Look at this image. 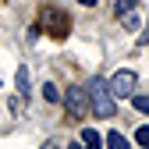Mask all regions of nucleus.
<instances>
[{
	"label": "nucleus",
	"instance_id": "1",
	"mask_svg": "<svg viewBox=\"0 0 149 149\" xmlns=\"http://www.w3.org/2000/svg\"><path fill=\"white\" fill-rule=\"evenodd\" d=\"M89 110H96L100 117H114V92L103 85V78H92L89 82Z\"/></svg>",
	"mask_w": 149,
	"mask_h": 149
},
{
	"label": "nucleus",
	"instance_id": "2",
	"mask_svg": "<svg viewBox=\"0 0 149 149\" xmlns=\"http://www.w3.org/2000/svg\"><path fill=\"white\" fill-rule=\"evenodd\" d=\"M39 25L53 36V39H64V36L71 32V22H68V14L61 7H43L39 11Z\"/></svg>",
	"mask_w": 149,
	"mask_h": 149
},
{
	"label": "nucleus",
	"instance_id": "3",
	"mask_svg": "<svg viewBox=\"0 0 149 149\" xmlns=\"http://www.w3.org/2000/svg\"><path fill=\"white\" fill-rule=\"evenodd\" d=\"M64 107H68V114H74V117H85V114H89V89L71 85V89L64 92Z\"/></svg>",
	"mask_w": 149,
	"mask_h": 149
},
{
	"label": "nucleus",
	"instance_id": "4",
	"mask_svg": "<svg viewBox=\"0 0 149 149\" xmlns=\"http://www.w3.org/2000/svg\"><path fill=\"white\" fill-rule=\"evenodd\" d=\"M135 85H139V74H135L132 68H121V71L114 74V82H110V92H114V96H132Z\"/></svg>",
	"mask_w": 149,
	"mask_h": 149
},
{
	"label": "nucleus",
	"instance_id": "5",
	"mask_svg": "<svg viewBox=\"0 0 149 149\" xmlns=\"http://www.w3.org/2000/svg\"><path fill=\"white\" fill-rule=\"evenodd\" d=\"M121 25H124V29H128V32H135V29H139V25H142V18H139V14H135V7H132V11H124V14H121Z\"/></svg>",
	"mask_w": 149,
	"mask_h": 149
},
{
	"label": "nucleus",
	"instance_id": "6",
	"mask_svg": "<svg viewBox=\"0 0 149 149\" xmlns=\"http://www.w3.org/2000/svg\"><path fill=\"white\" fill-rule=\"evenodd\" d=\"M82 146H85V149H100V146H103V142H100V132L85 128V132H82Z\"/></svg>",
	"mask_w": 149,
	"mask_h": 149
},
{
	"label": "nucleus",
	"instance_id": "7",
	"mask_svg": "<svg viewBox=\"0 0 149 149\" xmlns=\"http://www.w3.org/2000/svg\"><path fill=\"white\" fill-rule=\"evenodd\" d=\"M107 149H128V139H124L121 132H110V135H107Z\"/></svg>",
	"mask_w": 149,
	"mask_h": 149
},
{
	"label": "nucleus",
	"instance_id": "8",
	"mask_svg": "<svg viewBox=\"0 0 149 149\" xmlns=\"http://www.w3.org/2000/svg\"><path fill=\"white\" fill-rule=\"evenodd\" d=\"M14 82H18V92H29V68H18V74H14Z\"/></svg>",
	"mask_w": 149,
	"mask_h": 149
},
{
	"label": "nucleus",
	"instance_id": "9",
	"mask_svg": "<svg viewBox=\"0 0 149 149\" xmlns=\"http://www.w3.org/2000/svg\"><path fill=\"white\" fill-rule=\"evenodd\" d=\"M135 142H139L142 149L149 146V124H142V128H135Z\"/></svg>",
	"mask_w": 149,
	"mask_h": 149
},
{
	"label": "nucleus",
	"instance_id": "10",
	"mask_svg": "<svg viewBox=\"0 0 149 149\" xmlns=\"http://www.w3.org/2000/svg\"><path fill=\"white\" fill-rule=\"evenodd\" d=\"M132 103H135V110H142V114H149V96H135Z\"/></svg>",
	"mask_w": 149,
	"mask_h": 149
},
{
	"label": "nucleus",
	"instance_id": "11",
	"mask_svg": "<svg viewBox=\"0 0 149 149\" xmlns=\"http://www.w3.org/2000/svg\"><path fill=\"white\" fill-rule=\"evenodd\" d=\"M135 7V0H117V14H124V11H132Z\"/></svg>",
	"mask_w": 149,
	"mask_h": 149
},
{
	"label": "nucleus",
	"instance_id": "12",
	"mask_svg": "<svg viewBox=\"0 0 149 149\" xmlns=\"http://www.w3.org/2000/svg\"><path fill=\"white\" fill-rule=\"evenodd\" d=\"M43 96H46V100H57V96H61V92H57V89H53V85H43Z\"/></svg>",
	"mask_w": 149,
	"mask_h": 149
},
{
	"label": "nucleus",
	"instance_id": "13",
	"mask_svg": "<svg viewBox=\"0 0 149 149\" xmlns=\"http://www.w3.org/2000/svg\"><path fill=\"white\" fill-rule=\"evenodd\" d=\"M68 149H85V146H82V142H71V146H68Z\"/></svg>",
	"mask_w": 149,
	"mask_h": 149
},
{
	"label": "nucleus",
	"instance_id": "14",
	"mask_svg": "<svg viewBox=\"0 0 149 149\" xmlns=\"http://www.w3.org/2000/svg\"><path fill=\"white\" fill-rule=\"evenodd\" d=\"M78 4H85V7H92V4H96V0H78Z\"/></svg>",
	"mask_w": 149,
	"mask_h": 149
},
{
	"label": "nucleus",
	"instance_id": "15",
	"mask_svg": "<svg viewBox=\"0 0 149 149\" xmlns=\"http://www.w3.org/2000/svg\"><path fill=\"white\" fill-rule=\"evenodd\" d=\"M43 149H57V146H53V142H46V146H43Z\"/></svg>",
	"mask_w": 149,
	"mask_h": 149
},
{
	"label": "nucleus",
	"instance_id": "16",
	"mask_svg": "<svg viewBox=\"0 0 149 149\" xmlns=\"http://www.w3.org/2000/svg\"><path fill=\"white\" fill-rule=\"evenodd\" d=\"M146 149H149V146H146Z\"/></svg>",
	"mask_w": 149,
	"mask_h": 149
}]
</instances>
